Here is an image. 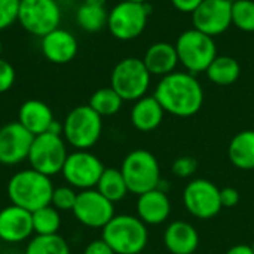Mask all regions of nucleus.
<instances>
[{"label": "nucleus", "instance_id": "obj_1", "mask_svg": "<svg viewBox=\"0 0 254 254\" xmlns=\"http://www.w3.org/2000/svg\"><path fill=\"white\" fill-rule=\"evenodd\" d=\"M153 95L165 113L177 118H190L204 104V89L195 74L189 71H173L161 77Z\"/></svg>", "mask_w": 254, "mask_h": 254}, {"label": "nucleus", "instance_id": "obj_2", "mask_svg": "<svg viewBox=\"0 0 254 254\" xmlns=\"http://www.w3.org/2000/svg\"><path fill=\"white\" fill-rule=\"evenodd\" d=\"M6 192L10 204L34 213L36 210L51 204L54 185L51 177L33 168H27L15 173L9 179Z\"/></svg>", "mask_w": 254, "mask_h": 254}, {"label": "nucleus", "instance_id": "obj_3", "mask_svg": "<svg viewBox=\"0 0 254 254\" xmlns=\"http://www.w3.org/2000/svg\"><path fill=\"white\" fill-rule=\"evenodd\" d=\"M138 217L131 214H115L103 228L101 238L115 254H140L147 246L149 232Z\"/></svg>", "mask_w": 254, "mask_h": 254}, {"label": "nucleus", "instance_id": "obj_4", "mask_svg": "<svg viewBox=\"0 0 254 254\" xmlns=\"http://www.w3.org/2000/svg\"><path fill=\"white\" fill-rule=\"evenodd\" d=\"M103 132V118L88 104L70 110L63 122V137L74 150H89Z\"/></svg>", "mask_w": 254, "mask_h": 254}, {"label": "nucleus", "instance_id": "obj_5", "mask_svg": "<svg viewBox=\"0 0 254 254\" xmlns=\"http://www.w3.org/2000/svg\"><path fill=\"white\" fill-rule=\"evenodd\" d=\"M121 173L127 182L128 190L141 195L159 188L161 167L153 153L137 149L129 152L121 165Z\"/></svg>", "mask_w": 254, "mask_h": 254}, {"label": "nucleus", "instance_id": "obj_6", "mask_svg": "<svg viewBox=\"0 0 254 254\" xmlns=\"http://www.w3.org/2000/svg\"><path fill=\"white\" fill-rule=\"evenodd\" d=\"M174 46L179 55V63L192 74L207 71L208 65L217 57L214 37L195 28L180 33Z\"/></svg>", "mask_w": 254, "mask_h": 254}, {"label": "nucleus", "instance_id": "obj_7", "mask_svg": "<svg viewBox=\"0 0 254 254\" xmlns=\"http://www.w3.org/2000/svg\"><path fill=\"white\" fill-rule=\"evenodd\" d=\"M152 74L141 58L128 57L121 60L112 70L110 86L124 101H137L147 94Z\"/></svg>", "mask_w": 254, "mask_h": 254}, {"label": "nucleus", "instance_id": "obj_8", "mask_svg": "<svg viewBox=\"0 0 254 254\" xmlns=\"http://www.w3.org/2000/svg\"><path fill=\"white\" fill-rule=\"evenodd\" d=\"M67 156L68 150L64 137L52 132H43L34 137L27 161L30 168L52 177L61 173Z\"/></svg>", "mask_w": 254, "mask_h": 254}, {"label": "nucleus", "instance_id": "obj_9", "mask_svg": "<svg viewBox=\"0 0 254 254\" xmlns=\"http://www.w3.org/2000/svg\"><path fill=\"white\" fill-rule=\"evenodd\" d=\"M63 10L58 0H21L18 22L31 36L43 37L61 24Z\"/></svg>", "mask_w": 254, "mask_h": 254}, {"label": "nucleus", "instance_id": "obj_10", "mask_svg": "<svg viewBox=\"0 0 254 254\" xmlns=\"http://www.w3.org/2000/svg\"><path fill=\"white\" fill-rule=\"evenodd\" d=\"M149 19V7L146 3L119 1L109 10L107 28L118 40L137 39L146 28Z\"/></svg>", "mask_w": 254, "mask_h": 254}, {"label": "nucleus", "instance_id": "obj_11", "mask_svg": "<svg viewBox=\"0 0 254 254\" xmlns=\"http://www.w3.org/2000/svg\"><path fill=\"white\" fill-rule=\"evenodd\" d=\"M104 164L89 150H74L68 153L61 174L65 183L79 190L95 189L103 171Z\"/></svg>", "mask_w": 254, "mask_h": 254}, {"label": "nucleus", "instance_id": "obj_12", "mask_svg": "<svg viewBox=\"0 0 254 254\" xmlns=\"http://www.w3.org/2000/svg\"><path fill=\"white\" fill-rule=\"evenodd\" d=\"M186 210L199 220H210L222 211L220 189L207 179L192 180L183 192Z\"/></svg>", "mask_w": 254, "mask_h": 254}, {"label": "nucleus", "instance_id": "obj_13", "mask_svg": "<svg viewBox=\"0 0 254 254\" xmlns=\"http://www.w3.org/2000/svg\"><path fill=\"white\" fill-rule=\"evenodd\" d=\"M79 223L91 229H103L115 217V204L97 189L80 190L71 210Z\"/></svg>", "mask_w": 254, "mask_h": 254}, {"label": "nucleus", "instance_id": "obj_14", "mask_svg": "<svg viewBox=\"0 0 254 254\" xmlns=\"http://www.w3.org/2000/svg\"><path fill=\"white\" fill-rule=\"evenodd\" d=\"M193 28L216 37L232 25V0H204L192 12Z\"/></svg>", "mask_w": 254, "mask_h": 254}, {"label": "nucleus", "instance_id": "obj_15", "mask_svg": "<svg viewBox=\"0 0 254 254\" xmlns=\"http://www.w3.org/2000/svg\"><path fill=\"white\" fill-rule=\"evenodd\" d=\"M33 140L34 135L18 121L0 127V164L12 167L27 161Z\"/></svg>", "mask_w": 254, "mask_h": 254}, {"label": "nucleus", "instance_id": "obj_16", "mask_svg": "<svg viewBox=\"0 0 254 254\" xmlns=\"http://www.w3.org/2000/svg\"><path fill=\"white\" fill-rule=\"evenodd\" d=\"M34 234L31 213L13 204L0 210V241L19 244Z\"/></svg>", "mask_w": 254, "mask_h": 254}, {"label": "nucleus", "instance_id": "obj_17", "mask_svg": "<svg viewBox=\"0 0 254 254\" xmlns=\"http://www.w3.org/2000/svg\"><path fill=\"white\" fill-rule=\"evenodd\" d=\"M40 49L49 63L67 64L77 55L79 43L71 31L58 27L40 39Z\"/></svg>", "mask_w": 254, "mask_h": 254}, {"label": "nucleus", "instance_id": "obj_18", "mask_svg": "<svg viewBox=\"0 0 254 254\" xmlns=\"http://www.w3.org/2000/svg\"><path fill=\"white\" fill-rule=\"evenodd\" d=\"M171 214V202L168 195L159 188L138 195L137 217L144 225H161Z\"/></svg>", "mask_w": 254, "mask_h": 254}, {"label": "nucleus", "instance_id": "obj_19", "mask_svg": "<svg viewBox=\"0 0 254 254\" xmlns=\"http://www.w3.org/2000/svg\"><path fill=\"white\" fill-rule=\"evenodd\" d=\"M54 121L51 107L42 100H27L18 110V122L34 137L48 132Z\"/></svg>", "mask_w": 254, "mask_h": 254}, {"label": "nucleus", "instance_id": "obj_20", "mask_svg": "<svg viewBox=\"0 0 254 254\" xmlns=\"http://www.w3.org/2000/svg\"><path fill=\"white\" fill-rule=\"evenodd\" d=\"M141 60L149 73L159 77L168 76L176 71V67L179 64L176 46L168 42H156L150 45Z\"/></svg>", "mask_w": 254, "mask_h": 254}, {"label": "nucleus", "instance_id": "obj_21", "mask_svg": "<svg viewBox=\"0 0 254 254\" xmlns=\"http://www.w3.org/2000/svg\"><path fill=\"white\" fill-rule=\"evenodd\" d=\"M164 244L171 254H193L199 246V235L190 223L177 220L165 229Z\"/></svg>", "mask_w": 254, "mask_h": 254}, {"label": "nucleus", "instance_id": "obj_22", "mask_svg": "<svg viewBox=\"0 0 254 254\" xmlns=\"http://www.w3.org/2000/svg\"><path fill=\"white\" fill-rule=\"evenodd\" d=\"M164 115L165 110L155 98V95H144L134 101L129 118L135 129L141 132H150L162 124Z\"/></svg>", "mask_w": 254, "mask_h": 254}, {"label": "nucleus", "instance_id": "obj_23", "mask_svg": "<svg viewBox=\"0 0 254 254\" xmlns=\"http://www.w3.org/2000/svg\"><path fill=\"white\" fill-rule=\"evenodd\" d=\"M228 156L234 167L254 170V129H246L234 135L228 147Z\"/></svg>", "mask_w": 254, "mask_h": 254}, {"label": "nucleus", "instance_id": "obj_24", "mask_svg": "<svg viewBox=\"0 0 254 254\" xmlns=\"http://www.w3.org/2000/svg\"><path fill=\"white\" fill-rule=\"evenodd\" d=\"M205 73L214 85L229 86L238 80L241 74V65L235 58L229 55H217Z\"/></svg>", "mask_w": 254, "mask_h": 254}, {"label": "nucleus", "instance_id": "obj_25", "mask_svg": "<svg viewBox=\"0 0 254 254\" xmlns=\"http://www.w3.org/2000/svg\"><path fill=\"white\" fill-rule=\"evenodd\" d=\"M95 189L113 204L122 201L129 192L127 182L121 173V168H104Z\"/></svg>", "mask_w": 254, "mask_h": 254}, {"label": "nucleus", "instance_id": "obj_26", "mask_svg": "<svg viewBox=\"0 0 254 254\" xmlns=\"http://www.w3.org/2000/svg\"><path fill=\"white\" fill-rule=\"evenodd\" d=\"M107 18L109 12L106 10L104 4H91L83 1L76 10L77 25L88 33H97L103 30L107 25Z\"/></svg>", "mask_w": 254, "mask_h": 254}, {"label": "nucleus", "instance_id": "obj_27", "mask_svg": "<svg viewBox=\"0 0 254 254\" xmlns=\"http://www.w3.org/2000/svg\"><path fill=\"white\" fill-rule=\"evenodd\" d=\"M122 104H124V100L121 98V95L112 86L97 89L91 95L89 103H88V106L92 110H95L101 118L116 115L121 110Z\"/></svg>", "mask_w": 254, "mask_h": 254}, {"label": "nucleus", "instance_id": "obj_28", "mask_svg": "<svg viewBox=\"0 0 254 254\" xmlns=\"http://www.w3.org/2000/svg\"><path fill=\"white\" fill-rule=\"evenodd\" d=\"M24 254H70V246L60 234L34 235L27 243Z\"/></svg>", "mask_w": 254, "mask_h": 254}, {"label": "nucleus", "instance_id": "obj_29", "mask_svg": "<svg viewBox=\"0 0 254 254\" xmlns=\"http://www.w3.org/2000/svg\"><path fill=\"white\" fill-rule=\"evenodd\" d=\"M36 235H55L61 228V211L51 204L31 213Z\"/></svg>", "mask_w": 254, "mask_h": 254}, {"label": "nucleus", "instance_id": "obj_30", "mask_svg": "<svg viewBox=\"0 0 254 254\" xmlns=\"http://www.w3.org/2000/svg\"><path fill=\"white\" fill-rule=\"evenodd\" d=\"M232 25L241 31H254V0L232 1Z\"/></svg>", "mask_w": 254, "mask_h": 254}, {"label": "nucleus", "instance_id": "obj_31", "mask_svg": "<svg viewBox=\"0 0 254 254\" xmlns=\"http://www.w3.org/2000/svg\"><path fill=\"white\" fill-rule=\"evenodd\" d=\"M77 199V192L71 186H60L54 188L51 205L58 211H71Z\"/></svg>", "mask_w": 254, "mask_h": 254}, {"label": "nucleus", "instance_id": "obj_32", "mask_svg": "<svg viewBox=\"0 0 254 254\" xmlns=\"http://www.w3.org/2000/svg\"><path fill=\"white\" fill-rule=\"evenodd\" d=\"M19 3L21 0H0V31L18 21Z\"/></svg>", "mask_w": 254, "mask_h": 254}, {"label": "nucleus", "instance_id": "obj_33", "mask_svg": "<svg viewBox=\"0 0 254 254\" xmlns=\"http://www.w3.org/2000/svg\"><path fill=\"white\" fill-rule=\"evenodd\" d=\"M196 168H198V162L193 156H180L173 162V173L180 179L193 176Z\"/></svg>", "mask_w": 254, "mask_h": 254}, {"label": "nucleus", "instance_id": "obj_34", "mask_svg": "<svg viewBox=\"0 0 254 254\" xmlns=\"http://www.w3.org/2000/svg\"><path fill=\"white\" fill-rule=\"evenodd\" d=\"M15 79H16V73L13 65L9 61L0 58V94L7 92L13 86Z\"/></svg>", "mask_w": 254, "mask_h": 254}, {"label": "nucleus", "instance_id": "obj_35", "mask_svg": "<svg viewBox=\"0 0 254 254\" xmlns=\"http://www.w3.org/2000/svg\"><path fill=\"white\" fill-rule=\"evenodd\" d=\"M220 202L223 208H234L240 202V192L235 188H223L220 189Z\"/></svg>", "mask_w": 254, "mask_h": 254}, {"label": "nucleus", "instance_id": "obj_36", "mask_svg": "<svg viewBox=\"0 0 254 254\" xmlns=\"http://www.w3.org/2000/svg\"><path fill=\"white\" fill-rule=\"evenodd\" d=\"M83 254H115V252L112 250V247H110L103 238H100V240L91 241V243L85 247Z\"/></svg>", "mask_w": 254, "mask_h": 254}, {"label": "nucleus", "instance_id": "obj_37", "mask_svg": "<svg viewBox=\"0 0 254 254\" xmlns=\"http://www.w3.org/2000/svg\"><path fill=\"white\" fill-rule=\"evenodd\" d=\"M204 0H171L173 6L179 10V12H183V13H190L202 3Z\"/></svg>", "mask_w": 254, "mask_h": 254}, {"label": "nucleus", "instance_id": "obj_38", "mask_svg": "<svg viewBox=\"0 0 254 254\" xmlns=\"http://www.w3.org/2000/svg\"><path fill=\"white\" fill-rule=\"evenodd\" d=\"M225 254H254L253 247L252 246H247V244H238V246H234L231 247Z\"/></svg>", "mask_w": 254, "mask_h": 254}, {"label": "nucleus", "instance_id": "obj_39", "mask_svg": "<svg viewBox=\"0 0 254 254\" xmlns=\"http://www.w3.org/2000/svg\"><path fill=\"white\" fill-rule=\"evenodd\" d=\"M85 3H91V4H106L107 0H83Z\"/></svg>", "mask_w": 254, "mask_h": 254}, {"label": "nucleus", "instance_id": "obj_40", "mask_svg": "<svg viewBox=\"0 0 254 254\" xmlns=\"http://www.w3.org/2000/svg\"><path fill=\"white\" fill-rule=\"evenodd\" d=\"M125 1H132V3H146L147 0H125Z\"/></svg>", "mask_w": 254, "mask_h": 254}, {"label": "nucleus", "instance_id": "obj_41", "mask_svg": "<svg viewBox=\"0 0 254 254\" xmlns=\"http://www.w3.org/2000/svg\"><path fill=\"white\" fill-rule=\"evenodd\" d=\"M1 51H3V43H1V39H0V55H1Z\"/></svg>", "mask_w": 254, "mask_h": 254}, {"label": "nucleus", "instance_id": "obj_42", "mask_svg": "<svg viewBox=\"0 0 254 254\" xmlns=\"http://www.w3.org/2000/svg\"><path fill=\"white\" fill-rule=\"evenodd\" d=\"M252 247H253V252H254V243H253V246H252Z\"/></svg>", "mask_w": 254, "mask_h": 254}]
</instances>
